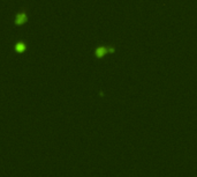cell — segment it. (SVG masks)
<instances>
[{
  "label": "cell",
  "mask_w": 197,
  "mask_h": 177,
  "mask_svg": "<svg viewBox=\"0 0 197 177\" xmlns=\"http://www.w3.org/2000/svg\"><path fill=\"white\" fill-rule=\"evenodd\" d=\"M26 21H27V14H26L24 12L18 14L16 20H15V23H16V25H22V23H24Z\"/></svg>",
  "instance_id": "obj_2"
},
{
  "label": "cell",
  "mask_w": 197,
  "mask_h": 177,
  "mask_svg": "<svg viewBox=\"0 0 197 177\" xmlns=\"http://www.w3.org/2000/svg\"><path fill=\"white\" fill-rule=\"evenodd\" d=\"M16 49H18V51H19V50H23V49H24V45H23V43H18V45H16Z\"/></svg>",
  "instance_id": "obj_3"
},
{
  "label": "cell",
  "mask_w": 197,
  "mask_h": 177,
  "mask_svg": "<svg viewBox=\"0 0 197 177\" xmlns=\"http://www.w3.org/2000/svg\"><path fill=\"white\" fill-rule=\"evenodd\" d=\"M110 51H113V49H107V48H98L97 50H96V56L97 57H102V56H104V54H106L107 52H110Z\"/></svg>",
  "instance_id": "obj_1"
}]
</instances>
